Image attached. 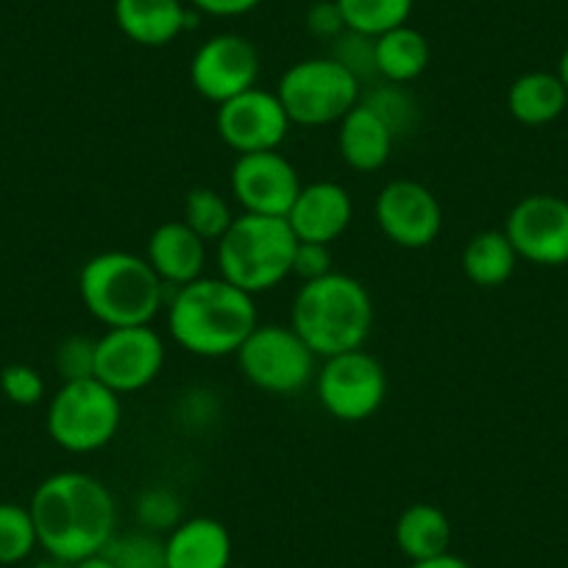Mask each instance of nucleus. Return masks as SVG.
<instances>
[{"instance_id": "9b49d317", "label": "nucleus", "mask_w": 568, "mask_h": 568, "mask_svg": "<svg viewBox=\"0 0 568 568\" xmlns=\"http://www.w3.org/2000/svg\"><path fill=\"white\" fill-rule=\"evenodd\" d=\"M382 234L398 248L418 251L433 245L444 229L438 195L415 179H393L379 190L374 204Z\"/></svg>"}, {"instance_id": "4be33fe9", "label": "nucleus", "mask_w": 568, "mask_h": 568, "mask_svg": "<svg viewBox=\"0 0 568 568\" xmlns=\"http://www.w3.org/2000/svg\"><path fill=\"white\" fill-rule=\"evenodd\" d=\"M568 106V90L560 75L532 70L518 75L507 90V109L524 125H546L560 118Z\"/></svg>"}, {"instance_id": "2eb2a0df", "label": "nucleus", "mask_w": 568, "mask_h": 568, "mask_svg": "<svg viewBox=\"0 0 568 568\" xmlns=\"http://www.w3.org/2000/svg\"><path fill=\"white\" fill-rule=\"evenodd\" d=\"M229 187L248 215L287 217L304 184L287 156L278 151H260L234 160Z\"/></svg>"}, {"instance_id": "4c0bfd02", "label": "nucleus", "mask_w": 568, "mask_h": 568, "mask_svg": "<svg viewBox=\"0 0 568 568\" xmlns=\"http://www.w3.org/2000/svg\"><path fill=\"white\" fill-rule=\"evenodd\" d=\"M70 568H118V566H114V562L101 551V555H92V557H87V560L73 562Z\"/></svg>"}, {"instance_id": "423d86ee", "label": "nucleus", "mask_w": 568, "mask_h": 568, "mask_svg": "<svg viewBox=\"0 0 568 568\" xmlns=\"http://www.w3.org/2000/svg\"><path fill=\"white\" fill-rule=\"evenodd\" d=\"M123 418V404L101 379L62 382L48 404L45 426L53 444L70 455H92L112 444Z\"/></svg>"}, {"instance_id": "7ed1b4c3", "label": "nucleus", "mask_w": 568, "mask_h": 568, "mask_svg": "<svg viewBox=\"0 0 568 568\" xmlns=\"http://www.w3.org/2000/svg\"><path fill=\"white\" fill-rule=\"evenodd\" d=\"M291 326L315 357H335L365 346L374 329V302L359 278L332 271L298 287Z\"/></svg>"}, {"instance_id": "f257e3e1", "label": "nucleus", "mask_w": 568, "mask_h": 568, "mask_svg": "<svg viewBox=\"0 0 568 568\" xmlns=\"http://www.w3.org/2000/svg\"><path fill=\"white\" fill-rule=\"evenodd\" d=\"M29 510L40 549L68 566L101 555L118 535L112 490L84 471H59L42 479L31 494Z\"/></svg>"}, {"instance_id": "4468645a", "label": "nucleus", "mask_w": 568, "mask_h": 568, "mask_svg": "<svg viewBox=\"0 0 568 568\" xmlns=\"http://www.w3.org/2000/svg\"><path fill=\"white\" fill-rule=\"evenodd\" d=\"M291 125V118L284 112L276 90L271 92L262 87H251V90L234 95L232 101L221 103L215 114L217 136L237 156L276 151Z\"/></svg>"}, {"instance_id": "a211bd4d", "label": "nucleus", "mask_w": 568, "mask_h": 568, "mask_svg": "<svg viewBox=\"0 0 568 568\" xmlns=\"http://www.w3.org/2000/svg\"><path fill=\"white\" fill-rule=\"evenodd\" d=\"M182 0H114V23L134 45L162 48L193 26Z\"/></svg>"}, {"instance_id": "473e14b6", "label": "nucleus", "mask_w": 568, "mask_h": 568, "mask_svg": "<svg viewBox=\"0 0 568 568\" xmlns=\"http://www.w3.org/2000/svg\"><path fill=\"white\" fill-rule=\"evenodd\" d=\"M0 390L18 407H34L45 398V379L31 365L14 363L0 371Z\"/></svg>"}, {"instance_id": "6e6552de", "label": "nucleus", "mask_w": 568, "mask_h": 568, "mask_svg": "<svg viewBox=\"0 0 568 568\" xmlns=\"http://www.w3.org/2000/svg\"><path fill=\"white\" fill-rule=\"evenodd\" d=\"M240 374L262 393L296 396L315 382L318 357L293 326L256 324L237 352Z\"/></svg>"}, {"instance_id": "cd10ccee", "label": "nucleus", "mask_w": 568, "mask_h": 568, "mask_svg": "<svg viewBox=\"0 0 568 568\" xmlns=\"http://www.w3.org/2000/svg\"><path fill=\"white\" fill-rule=\"evenodd\" d=\"M103 555L118 568H168L165 538L145 532V529L114 535Z\"/></svg>"}, {"instance_id": "2f4dec72", "label": "nucleus", "mask_w": 568, "mask_h": 568, "mask_svg": "<svg viewBox=\"0 0 568 568\" xmlns=\"http://www.w3.org/2000/svg\"><path fill=\"white\" fill-rule=\"evenodd\" d=\"M53 365L62 382L90 379L95 376V341L87 335H68L57 346Z\"/></svg>"}, {"instance_id": "c756f323", "label": "nucleus", "mask_w": 568, "mask_h": 568, "mask_svg": "<svg viewBox=\"0 0 568 568\" xmlns=\"http://www.w3.org/2000/svg\"><path fill=\"white\" fill-rule=\"evenodd\" d=\"M359 101H363L368 109H374L396 136H402L404 131H409L415 123H418V103L402 90V84L382 81V84H376L374 90L365 92Z\"/></svg>"}, {"instance_id": "f3484780", "label": "nucleus", "mask_w": 568, "mask_h": 568, "mask_svg": "<svg viewBox=\"0 0 568 568\" xmlns=\"http://www.w3.org/2000/svg\"><path fill=\"white\" fill-rule=\"evenodd\" d=\"M145 260L156 271V276L176 291L184 284L204 276L206 267V243L179 217V221H165L151 232L149 245H145Z\"/></svg>"}, {"instance_id": "7c9ffc66", "label": "nucleus", "mask_w": 568, "mask_h": 568, "mask_svg": "<svg viewBox=\"0 0 568 568\" xmlns=\"http://www.w3.org/2000/svg\"><path fill=\"white\" fill-rule=\"evenodd\" d=\"M335 62H341L359 84L371 79H379L376 73V40L374 37H365L359 31H343L341 37L332 40V53Z\"/></svg>"}, {"instance_id": "aec40b11", "label": "nucleus", "mask_w": 568, "mask_h": 568, "mask_svg": "<svg viewBox=\"0 0 568 568\" xmlns=\"http://www.w3.org/2000/svg\"><path fill=\"white\" fill-rule=\"evenodd\" d=\"M337 125V151L352 171L374 173L387 165L396 134L374 109L359 101Z\"/></svg>"}, {"instance_id": "f03ea898", "label": "nucleus", "mask_w": 568, "mask_h": 568, "mask_svg": "<svg viewBox=\"0 0 568 568\" xmlns=\"http://www.w3.org/2000/svg\"><path fill=\"white\" fill-rule=\"evenodd\" d=\"M165 310L173 341L184 352L206 359L237 354L260 324L254 296L223 276H201L176 287Z\"/></svg>"}, {"instance_id": "58836bf2", "label": "nucleus", "mask_w": 568, "mask_h": 568, "mask_svg": "<svg viewBox=\"0 0 568 568\" xmlns=\"http://www.w3.org/2000/svg\"><path fill=\"white\" fill-rule=\"evenodd\" d=\"M557 75H560L562 87H566V90H568V45H566V51H562L560 64H557Z\"/></svg>"}, {"instance_id": "e433bc0d", "label": "nucleus", "mask_w": 568, "mask_h": 568, "mask_svg": "<svg viewBox=\"0 0 568 568\" xmlns=\"http://www.w3.org/2000/svg\"><path fill=\"white\" fill-rule=\"evenodd\" d=\"M413 568H474V566L468 560H463V557L452 555V551H444V555L429 557V560L413 562Z\"/></svg>"}, {"instance_id": "412c9836", "label": "nucleus", "mask_w": 568, "mask_h": 568, "mask_svg": "<svg viewBox=\"0 0 568 568\" xmlns=\"http://www.w3.org/2000/svg\"><path fill=\"white\" fill-rule=\"evenodd\" d=\"M393 538H396L398 551L407 557L409 562L429 560L452 546V524L440 507L429 505V501H418L402 510L393 527Z\"/></svg>"}, {"instance_id": "c85d7f7f", "label": "nucleus", "mask_w": 568, "mask_h": 568, "mask_svg": "<svg viewBox=\"0 0 568 568\" xmlns=\"http://www.w3.org/2000/svg\"><path fill=\"white\" fill-rule=\"evenodd\" d=\"M134 516L140 529H145V532L168 535L173 527H179L184 521V507L182 499L171 488L154 485V488H145L136 496Z\"/></svg>"}, {"instance_id": "9d476101", "label": "nucleus", "mask_w": 568, "mask_h": 568, "mask_svg": "<svg viewBox=\"0 0 568 568\" xmlns=\"http://www.w3.org/2000/svg\"><path fill=\"white\" fill-rule=\"evenodd\" d=\"M165 341L149 326L106 329L95 341V379L118 396L149 387L165 368Z\"/></svg>"}, {"instance_id": "0eeeda50", "label": "nucleus", "mask_w": 568, "mask_h": 568, "mask_svg": "<svg viewBox=\"0 0 568 568\" xmlns=\"http://www.w3.org/2000/svg\"><path fill=\"white\" fill-rule=\"evenodd\" d=\"M276 95L291 123L321 129L341 123L357 106L363 84L332 57H315L284 70Z\"/></svg>"}, {"instance_id": "39448f33", "label": "nucleus", "mask_w": 568, "mask_h": 568, "mask_svg": "<svg viewBox=\"0 0 568 568\" xmlns=\"http://www.w3.org/2000/svg\"><path fill=\"white\" fill-rule=\"evenodd\" d=\"M296 245V234L284 217L243 212L217 240V267L229 284L248 296L276 291L284 278L293 276Z\"/></svg>"}, {"instance_id": "a878e982", "label": "nucleus", "mask_w": 568, "mask_h": 568, "mask_svg": "<svg viewBox=\"0 0 568 568\" xmlns=\"http://www.w3.org/2000/svg\"><path fill=\"white\" fill-rule=\"evenodd\" d=\"M234 217L237 215H234L229 201L223 199L217 190L193 187L187 195H184L182 221L187 223V226L204 240V243H217V240L229 232Z\"/></svg>"}, {"instance_id": "72a5a7b5", "label": "nucleus", "mask_w": 568, "mask_h": 568, "mask_svg": "<svg viewBox=\"0 0 568 568\" xmlns=\"http://www.w3.org/2000/svg\"><path fill=\"white\" fill-rule=\"evenodd\" d=\"M332 248L324 243H298L296 254H293V276L304 282H313V278L326 276L332 273Z\"/></svg>"}, {"instance_id": "6ab92c4d", "label": "nucleus", "mask_w": 568, "mask_h": 568, "mask_svg": "<svg viewBox=\"0 0 568 568\" xmlns=\"http://www.w3.org/2000/svg\"><path fill=\"white\" fill-rule=\"evenodd\" d=\"M232 549L226 524L212 516L184 518L165 535L168 568H229Z\"/></svg>"}, {"instance_id": "1a4fd4ad", "label": "nucleus", "mask_w": 568, "mask_h": 568, "mask_svg": "<svg viewBox=\"0 0 568 568\" xmlns=\"http://www.w3.org/2000/svg\"><path fill=\"white\" fill-rule=\"evenodd\" d=\"M315 393L332 418L359 424L379 413L387 396V371L365 348L335 354L315 371Z\"/></svg>"}, {"instance_id": "20e7f679", "label": "nucleus", "mask_w": 568, "mask_h": 568, "mask_svg": "<svg viewBox=\"0 0 568 568\" xmlns=\"http://www.w3.org/2000/svg\"><path fill=\"white\" fill-rule=\"evenodd\" d=\"M168 291L151 262L129 251H101L79 273L81 302L106 329L149 326L168 307Z\"/></svg>"}, {"instance_id": "dca6fc26", "label": "nucleus", "mask_w": 568, "mask_h": 568, "mask_svg": "<svg viewBox=\"0 0 568 568\" xmlns=\"http://www.w3.org/2000/svg\"><path fill=\"white\" fill-rule=\"evenodd\" d=\"M354 204L352 195L337 182L304 184L296 204L291 206L284 221L291 223L298 243L332 245L352 226Z\"/></svg>"}, {"instance_id": "f8f14e48", "label": "nucleus", "mask_w": 568, "mask_h": 568, "mask_svg": "<svg viewBox=\"0 0 568 568\" xmlns=\"http://www.w3.org/2000/svg\"><path fill=\"white\" fill-rule=\"evenodd\" d=\"M518 260L540 267L568 265V201L551 193H535L518 201L505 221Z\"/></svg>"}, {"instance_id": "ea45409f", "label": "nucleus", "mask_w": 568, "mask_h": 568, "mask_svg": "<svg viewBox=\"0 0 568 568\" xmlns=\"http://www.w3.org/2000/svg\"><path fill=\"white\" fill-rule=\"evenodd\" d=\"M37 568H70V566L68 562H59V560H51V557H48V562H40Z\"/></svg>"}, {"instance_id": "5701e85b", "label": "nucleus", "mask_w": 568, "mask_h": 568, "mask_svg": "<svg viewBox=\"0 0 568 568\" xmlns=\"http://www.w3.org/2000/svg\"><path fill=\"white\" fill-rule=\"evenodd\" d=\"M516 265L518 254L505 229H488V232L474 234L463 248V273L468 276V282L485 287V291L510 282Z\"/></svg>"}, {"instance_id": "393cba45", "label": "nucleus", "mask_w": 568, "mask_h": 568, "mask_svg": "<svg viewBox=\"0 0 568 568\" xmlns=\"http://www.w3.org/2000/svg\"><path fill=\"white\" fill-rule=\"evenodd\" d=\"M348 31L365 37H382L387 31L407 26L413 14V0H337Z\"/></svg>"}, {"instance_id": "c9c22d12", "label": "nucleus", "mask_w": 568, "mask_h": 568, "mask_svg": "<svg viewBox=\"0 0 568 568\" xmlns=\"http://www.w3.org/2000/svg\"><path fill=\"white\" fill-rule=\"evenodd\" d=\"M195 12L212 14V18H243L254 12L262 0H190Z\"/></svg>"}, {"instance_id": "bb28decb", "label": "nucleus", "mask_w": 568, "mask_h": 568, "mask_svg": "<svg viewBox=\"0 0 568 568\" xmlns=\"http://www.w3.org/2000/svg\"><path fill=\"white\" fill-rule=\"evenodd\" d=\"M37 546L40 538L29 507L0 501V566H18L29 560Z\"/></svg>"}, {"instance_id": "f704fd0d", "label": "nucleus", "mask_w": 568, "mask_h": 568, "mask_svg": "<svg viewBox=\"0 0 568 568\" xmlns=\"http://www.w3.org/2000/svg\"><path fill=\"white\" fill-rule=\"evenodd\" d=\"M307 29L318 40L332 42L335 37H341L346 31V20H343L337 0H318V3H313L307 12Z\"/></svg>"}, {"instance_id": "b1692460", "label": "nucleus", "mask_w": 568, "mask_h": 568, "mask_svg": "<svg viewBox=\"0 0 568 568\" xmlns=\"http://www.w3.org/2000/svg\"><path fill=\"white\" fill-rule=\"evenodd\" d=\"M429 68V42L409 26L376 37V73L390 84H407Z\"/></svg>"}, {"instance_id": "ddd939ff", "label": "nucleus", "mask_w": 568, "mask_h": 568, "mask_svg": "<svg viewBox=\"0 0 568 568\" xmlns=\"http://www.w3.org/2000/svg\"><path fill=\"white\" fill-rule=\"evenodd\" d=\"M262 59L254 42L243 34H215L193 53L190 84L215 106L232 101L260 81Z\"/></svg>"}]
</instances>
